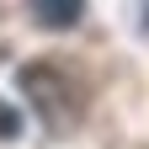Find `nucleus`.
I'll return each mask as SVG.
<instances>
[{
	"instance_id": "nucleus-1",
	"label": "nucleus",
	"mask_w": 149,
	"mask_h": 149,
	"mask_svg": "<svg viewBox=\"0 0 149 149\" xmlns=\"http://www.w3.org/2000/svg\"><path fill=\"white\" fill-rule=\"evenodd\" d=\"M22 96L32 101V112L53 128V133L74 128V117H80V107H74V85L64 80L59 69H48V64H27V69H22Z\"/></svg>"
},
{
	"instance_id": "nucleus-2",
	"label": "nucleus",
	"mask_w": 149,
	"mask_h": 149,
	"mask_svg": "<svg viewBox=\"0 0 149 149\" xmlns=\"http://www.w3.org/2000/svg\"><path fill=\"white\" fill-rule=\"evenodd\" d=\"M32 16H37V27H48V32H69V27H80L85 0H32Z\"/></svg>"
},
{
	"instance_id": "nucleus-3",
	"label": "nucleus",
	"mask_w": 149,
	"mask_h": 149,
	"mask_svg": "<svg viewBox=\"0 0 149 149\" xmlns=\"http://www.w3.org/2000/svg\"><path fill=\"white\" fill-rule=\"evenodd\" d=\"M16 133H22V112L11 101H0V139H16Z\"/></svg>"
}]
</instances>
